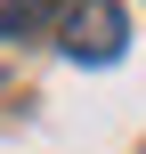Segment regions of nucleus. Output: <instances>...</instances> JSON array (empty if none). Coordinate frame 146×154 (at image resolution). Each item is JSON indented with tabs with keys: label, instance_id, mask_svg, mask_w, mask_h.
Wrapping results in <instances>:
<instances>
[{
	"label": "nucleus",
	"instance_id": "f257e3e1",
	"mask_svg": "<svg viewBox=\"0 0 146 154\" xmlns=\"http://www.w3.org/2000/svg\"><path fill=\"white\" fill-rule=\"evenodd\" d=\"M122 41H130L122 0H81V8L65 16V57H73V65H114Z\"/></svg>",
	"mask_w": 146,
	"mask_h": 154
},
{
	"label": "nucleus",
	"instance_id": "f03ea898",
	"mask_svg": "<svg viewBox=\"0 0 146 154\" xmlns=\"http://www.w3.org/2000/svg\"><path fill=\"white\" fill-rule=\"evenodd\" d=\"M49 8L57 0H0V32H33V24H49Z\"/></svg>",
	"mask_w": 146,
	"mask_h": 154
}]
</instances>
